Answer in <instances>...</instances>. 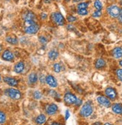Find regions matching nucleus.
Listing matches in <instances>:
<instances>
[{
    "label": "nucleus",
    "mask_w": 122,
    "mask_h": 125,
    "mask_svg": "<svg viewBox=\"0 0 122 125\" xmlns=\"http://www.w3.org/2000/svg\"><path fill=\"white\" fill-rule=\"evenodd\" d=\"M69 117H70V113H69V111L67 110V111H66V112H65V119L68 120Z\"/></svg>",
    "instance_id": "72a5a7b5"
},
{
    "label": "nucleus",
    "mask_w": 122,
    "mask_h": 125,
    "mask_svg": "<svg viewBox=\"0 0 122 125\" xmlns=\"http://www.w3.org/2000/svg\"><path fill=\"white\" fill-rule=\"evenodd\" d=\"M112 111L116 114H122V104H115L112 106Z\"/></svg>",
    "instance_id": "dca6fc26"
},
{
    "label": "nucleus",
    "mask_w": 122,
    "mask_h": 125,
    "mask_svg": "<svg viewBox=\"0 0 122 125\" xmlns=\"http://www.w3.org/2000/svg\"><path fill=\"white\" fill-rule=\"evenodd\" d=\"M88 6V2H81L78 5H77V9H83V8H87Z\"/></svg>",
    "instance_id": "393cba45"
},
{
    "label": "nucleus",
    "mask_w": 122,
    "mask_h": 125,
    "mask_svg": "<svg viewBox=\"0 0 122 125\" xmlns=\"http://www.w3.org/2000/svg\"><path fill=\"white\" fill-rule=\"evenodd\" d=\"M4 81L9 85L10 86H17V81L14 78L12 77H9V76H6L4 78Z\"/></svg>",
    "instance_id": "f8f14e48"
},
{
    "label": "nucleus",
    "mask_w": 122,
    "mask_h": 125,
    "mask_svg": "<svg viewBox=\"0 0 122 125\" xmlns=\"http://www.w3.org/2000/svg\"><path fill=\"white\" fill-rule=\"evenodd\" d=\"M51 18L52 21L59 26H62L64 24L65 19L62 14L59 12H54L51 14Z\"/></svg>",
    "instance_id": "f257e3e1"
},
{
    "label": "nucleus",
    "mask_w": 122,
    "mask_h": 125,
    "mask_svg": "<svg viewBox=\"0 0 122 125\" xmlns=\"http://www.w3.org/2000/svg\"><path fill=\"white\" fill-rule=\"evenodd\" d=\"M119 64H120V65L122 67V61H120V62H119Z\"/></svg>",
    "instance_id": "4c0bfd02"
},
{
    "label": "nucleus",
    "mask_w": 122,
    "mask_h": 125,
    "mask_svg": "<svg viewBox=\"0 0 122 125\" xmlns=\"http://www.w3.org/2000/svg\"><path fill=\"white\" fill-rule=\"evenodd\" d=\"M75 104H76V106H80V105L82 104V100H80V99H77L76 101L75 102Z\"/></svg>",
    "instance_id": "2f4dec72"
},
{
    "label": "nucleus",
    "mask_w": 122,
    "mask_h": 125,
    "mask_svg": "<svg viewBox=\"0 0 122 125\" xmlns=\"http://www.w3.org/2000/svg\"><path fill=\"white\" fill-rule=\"evenodd\" d=\"M81 0H73V2H80Z\"/></svg>",
    "instance_id": "c9c22d12"
},
{
    "label": "nucleus",
    "mask_w": 122,
    "mask_h": 125,
    "mask_svg": "<svg viewBox=\"0 0 122 125\" xmlns=\"http://www.w3.org/2000/svg\"><path fill=\"white\" fill-rule=\"evenodd\" d=\"M57 110H58V106L55 104H52L49 105L48 107L47 108V113L50 115H54L55 113H56Z\"/></svg>",
    "instance_id": "9b49d317"
},
{
    "label": "nucleus",
    "mask_w": 122,
    "mask_h": 125,
    "mask_svg": "<svg viewBox=\"0 0 122 125\" xmlns=\"http://www.w3.org/2000/svg\"><path fill=\"white\" fill-rule=\"evenodd\" d=\"M47 121V118H46V116L44 115H40L38 116V118H36V123L38 124H42L43 123H45V121Z\"/></svg>",
    "instance_id": "aec40b11"
},
{
    "label": "nucleus",
    "mask_w": 122,
    "mask_h": 125,
    "mask_svg": "<svg viewBox=\"0 0 122 125\" xmlns=\"http://www.w3.org/2000/svg\"><path fill=\"white\" fill-rule=\"evenodd\" d=\"M8 96L14 100H18L21 97V93L20 91L15 88H9L8 91Z\"/></svg>",
    "instance_id": "20e7f679"
},
{
    "label": "nucleus",
    "mask_w": 122,
    "mask_h": 125,
    "mask_svg": "<svg viewBox=\"0 0 122 125\" xmlns=\"http://www.w3.org/2000/svg\"><path fill=\"white\" fill-rule=\"evenodd\" d=\"M24 64H23V62H18L16 65H15V67H14V71L17 73H22L23 72V71L24 70Z\"/></svg>",
    "instance_id": "ddd939ff"
},
{
    "label": "nucleus",
    "mask_w": 122,
    "mask_h": 125,
    "mask_svg": "<svg viewBox=\"0 0 122 125\" xmlns=\"http://www.w3.org/2000/svg\"><path fill=\"white\" fill-rule=\"evenodd\" d=\"M121 11V8L117 5H110L107 8V13L109 16H111L113 18H117L119 16Z\"/></svg>",
    "instance_id": "f03ea898"
},
{
    "label": "nucleus",
    "mask_w": 122,
    "mask_h": 125,
    "mask_svg": "<svg viewBox=\"0 0 122 125\" xmlns=\"http://www.w3.org/2000/svg\"><path fill=\"white\" fill-rule=\"evenodd\" d=\"M97 102L101 105H102L105 107H109L111 106V103H110L109 100H108L106 97H105L103 96L98 97H97Z\"/></svg>",
    "instance_id": "6e6552de"
},
{
    "label": "nucleus",
    "mask_w": 122,
    "mask_h": 125,
    "mask_svg": "<svg viewBox=\"0 0 122 125\" xmlns=\"http://www.w3.org/2000/svg\"><path fill=\"white\" fill-rule=\"evenodd\" d=\"M41 97H42L41 93L40 92H38V91H37V92H35L34 93V97H35L36 100H39V99H41Z\"/></svg>",
    "instance_id": "c85d7f7f"
},
{
    "label": "nucleus",
    "mask_w": 122,
    "mask_h": 125,
    "mask_svg": "<svg viewBox=\"0 0 122 125\" xmlns=\"http://www.w3.org/2000/svg\"><path fill=\"white\" fill-rule=\"evenodd\" d=\"M39 41H40V42L42 43H46L47 42V38H46L45 37H43V36H41V37L39 38Z\"/></svg>",
    "instance_id": "7c9ffc66"
},
{
    "label": "nucleus",
    "mask_w": 122,
    "mask_h": 125,
    "mask_svg": "<svg viewBox=\"0 0 122 125\" xmlns=\"http://www.w3.org/2000/svg\"><path fill=\"white\" fill-rule=\"evenodd\" d=\"M46 80V83L52 88H55L57 85H58V83H57V81L56 79H55L51 75H49L46 77L45 79Z\"/></svg>",
    "instance_id": "0eeeda50"
},
{
    "label": "nucleus",
    "mask_w": 122,
    "mask_h": 125,
    "mask_svg": "<svg viewBox=\"0 0 122 125\" xmlns=\"http://www.w3.org/2000/svg\"><path fill=\"white\" fill-rule=\"evenodd\" d=\"M52 124H59V123H55V122H53Z\"/></svg>",
    "instance_id": "e433bc0d"
},
{
    "label": "nucleus",
    "mask_w": 122,
    "mask_h": 125,
    "mask_svg": "<svg viewBox=\"0 0 122 125\" xmlns=\"http://www.w3.org/2000/svg\"><path fill=\"white\" fill-rule=\"evenodd\" d=\"M64 100L66 104H75V102L76 101L77 98H76V97L74 94L68 92L67 94H65Z\"/></svg>",
    "instance_id": "423d86ee"
},
{
    "label": "nucleus",
    "mask_w": 122,
    "mask_h": 125,
    "mask_svg": "<svg viewBox=\"0 0 122 125\" xmlns=\"http://www.w3.org/2000/svg\"><path fill=\"white\" fill-rule=\"evenodd\" d=\"M14 56L13 53L9 50H5L2 54V59L5 61L10 62L14 59Z\"/></svg>",
    "instance_id": "9d476101"
},
{
    "label": "nucleus",
    "mask_w": 122,
    "mask_h": 125,
    "mask_svg": "<svg viewBox=\"0 0 122 125\" xmlns=\"http://www.w3.org/2000/svg\"><path fill=\"white\" fill-rule=\"evenodd\" d=\"M101 14H102V13H101V10H96V11H94V12L92 14V17H101Z\"/></svg>",
    "instance_id": "cd10ccee"
},
{
    "label": "nucleus",
    "mask_w": 122,
    "mask_h": 125,
    "mask_svg": "<svg viewBox=\"0 0 122 125\" xmlns=\"http://www.w3.org/2000/svg\"><path fill=\"white\" fill-rule=\"evenodd\" d=\"M41 15H42L41 17H42L43 19H46V18L47 17V14H42Z\"/></svg>",
    "instance_id": "f704fd0d"
},
{
    "label": "nucleus",
    "mask_w": 122,
    "mask_h": 125,
    "mask_svg": "<svg viewBox=\"0 0 122 125\" xmlns=\"http://www.w3.org/2000/svg\"><path fill=\"white\" fill-rule=\"evenodd\" d=\"M116 74L119 80L122 82V69H118L116 72Z\"/></svg>",
    "instance_id": "bb28decb"
},
{
    "label": "nucleus",
    "mask_w": 122,
    "mask_h": 125,
    "mask_svg": "<svg viewBox=\"0 0 122 125\" xmlns=\"http://www.w3.org/2000/svg\"><path fill=\"white\" fill-rule=\"evenodd\" d=\"M105 93L108 97H109L112 100H114L117 96V93L115 92V90L112 88H107L105 91Z\"/></svg>",
    "instance_id": "1a4fd4ad"
},
{
    "label": "nucleus",
    "mask_w": 122,
    "mask_h": 125,
    "mask_svg": "<svg viewBox=\"0 0 122 125\" xmlns=\"http://www.w3.org/2000/svg\"><path fill=\"white\" fill-rule=\"evenodd\" d=\"M6 41L11 43V44H17V40L14 37H7L6 38Z\"/></svg>",
    "instance_id": "4be33fe9"
},
{
    "label": "nucleus",
    "mask_w": 122,
    "mask_h": 125,
    "mask_svg": "<svg viewBox=\"0 0 122 125\" xmlns=\"http://www.w3.org/2000/svg\"><path fill=\"white\" fill-rule=\"evenodd\" d=\"M6 120V116H5V114L3 112H1L0 111V123H4Z\"/></svg>",
    "instance_id": "a878e982"
},
{
    "label": "nucleus",
    "mask_w": 122,
    "mask_h": 125,
    "mask_svg": "<svg viewBox=\"0 0 122 125\" xmlns=\"http://www.w3.org/2000/svg\"><path fill=\"white\" fill-rule=\"evenodd\" d=\"M118 17V20L121 22H122V9H121V11H120V14H119V16Z\"/></svg>",
    "instance_id": "473e14b6"
},
{
    "label": "nucleus",
    "mask_w": 122,
    "mask_h": 125,
    "mask_svg": "<svg viewBox=\"0 0 122 125\" xmlns=\"http://www.w3.org/2000/svg\"><path fill=\"white\" fill-rule=\"evenodd\" d=\"M77 13H78V14L81 15V16L87 15V14H88V10H87V8L78 9V10H77Z\"/></svg>",
    "instance_id": "5701e85b"
},
{
    "label": "nucleus",
    "mask_w": 122,
    "mask_h": 125,
    "mask_svg": "<svg viewBox=\"0 0 122 125\" xmlns=\"http://www.w3.org/2000/svg\"><path fill=\"white\" fill-rule=\"evenodd\" d=\"M35 17V14H33L31 11H26V14L23 16V18H24L25 21H27V20H34Z\"/></svg>",
    "instance_id": "f3484780"
},
{
    "label": "nucleus",
    "mask_w": 122,
    "mask_h": 125,
    "mask_svg": "<svg viewBox=\"0 0 122 125\" xmlns=\"http://www.w3.org/2000/svg\"><path fill=\"white\" fill-rule=\"evenodd\" d=\"M65 1H66V2H69V1H70V0H65Z\"/></svg>",
    "instance_id": "a19ab883"
},
{
    "label": "nucleus",
    "mask_w": 122,
    "mask_h": 125,
    "mask_svg": "<svg viewBox=\"0 0 122 125\" xmlns=\"http://www.w3.org/2000/svg\"><path fill=\"white\" fill-rule=\"evenodd\" d=\"M106 65V62L103 59H99L97 60L96 63H95V67L97 68V69H101V68L103 67Z\"/></svg>",
    "instance_id": "a211bd4d"
},
{
    "label": "nucleus",
    "mask_w": 122,
    "mask_h": 125,
    "mask_svg": "<svg viewBox=\"0 0 122 125\" xmlns=\"http://www.w3.org/2000/svg\"><path fill=\"white\" fill-rule=\"evenodd\" d=\"M112 55L115 59H120L122 57V49L121 47H116L112 51Z\"/></svg>",
    "instance_id": "4468645a"
},
{
    "label": "nucleus",
    "mask_w": 122,
    "mask_h": 125,
    "mask_svg": "<svg viewBox=\"0 0 122 125\" xmlns=\"http://www.w3.org/2000/svg\"><path fill=\"white\" fill-rule=\"evenodd\" d=\"M93 112V109L91 105L89 104H85L81 110H80V114L83 117H88L90 116Z\"/></svg>",
    "instance_id": "7ed1b4c3"
},
{
    "label": "nucleus",
    "mask_w": 122,
    "mask_h": 125,
    "mask_svg": "<svg viewBox=\"0 0 122 125\" xmlns=\"http://www.w3.org/2000/svg\"><path fill=\"white\" fill-rule=\"evenodd\" d=\"M67 19H68V22H74V21L76 20V18L75 17H73V16H71V15L68 16Z\"/></svg>",
    "instance_id": "c756f323"
},
{
    "label": "nucleus",
    "mask_w": 122,
    "mask_h": 125,
    "mask_svg": "<svg viewBox=\"0 0 122 125\" xmlns=\"http://www.w3.org/2000/svg\"><path fill=\"white\" fill-rule=\"evenodd\" d=\"M38 29H39L38 25H37L35 22V23H32V24L29 25V26H26L25 28V31H26V33L29 34V35H32V34L37 33Z\"/></svg>",
    "instance_id": "39448f33"
},
{
    "label": "nucleus",
    "mask_w": 122,
    "mask_h": 125,
    "mask_svg": "<svg viewBox=\"0 0 122 125\" xmlns=\"http://www.w3.org/2000/svg\"><path fill=\"white\" fill-rule=\"evenodd\" d=\"M0 80H1V76H0Z\"/></svg>",
    "instance_id": "79ce46f5"
},
{
    "label": "nucleus",
    "mask_w": 122,
    "mask_h": 125,
    "mask_svg": "<svg viewBox=\"0 0 122 125\" xmlns=\"http://www.w3.org/2000/svg\"><path fill=\"white\" fill-rule=\"evenodd\" d=\"M29 81L30 83L33 84V83H35L38 81V76L36 73H32L29 76Z\"/></svg>",
    "instance_id": "6ab92c4d"
},
{
    "label": "nucleus",
    "mask_w": 122,
    "mask_h": 125,
    "mask_svg": "<svg viewBox=\"0 0 122 125\" xmlns=\"http://www.w3.org/2000/svg\"><path fill=\"white\" fill-rule=\"evenodd\" d=\"M48 56H49V58L50 60L52 61H54L57 58H58V56H59V52L55 50H52L49 52L48 53Z\"/></svg>",
    "instance_id": "2eb2a0df"
},
{
    "label": "nucleus",
    "mask_w": 122,
    "mask_h": 125,
    "mask_svg": "<svg viewBox=\"0 0 122 125\" xmlns=\"http://www.w3.org/2000/svg\"><path fill=\"white\" fill-rule=\"evenodd\" d=\"M53 68H54V71L55 73H59L61 71V67L60 64H59V63L55 64L53 66Z\"/></svg>",
    "instance_id": "b1692460"
},
{
    "label": "nucleus",
    "mask_w": 122,
    "mask_h": 125,
    "mask_svg": "<svg viewBox=\"0 0 122 125\" xmlns=\"http://www.w3.org/2000/svg\"><path fill=\"white\" fill-rule=\"evenodd\" d=\"M120 2H121V5H122V0H120Z\"/></svg>",
    "instance_id": "58836bf2"
},
{
    "label": "nucleus",
    "mask_w": 122,
    "mask_h": 125,
    "mask_svg": "<svg viewBox=\"0 0 122 125\" xmlns=\"http://www.w3.org/2000/svg\"><path fill=\"white\" fill-rule=\"evenodd\" d=\"M95 8L97 10H101L102 8H103V5H102V2L100 1V0H96L94 2V4Z\"/></svg>",
    "instance_id": "412c9836"
},
{
    "label": "nucleus",
    "mask_w": 122,
    "mask_h": 125,
    "mask_svg": "<svg viewBox=\"0 0 122 125\" xmlns=\"http://www.w3.org/2000/svg\"><path fill=\"white\" fill-rule=\"evenodd\" d=\"M1 50H2V47L0 46V52H1Z\"/></svg>",
    "instance_id": "ea45409f"
}]
</instances>
